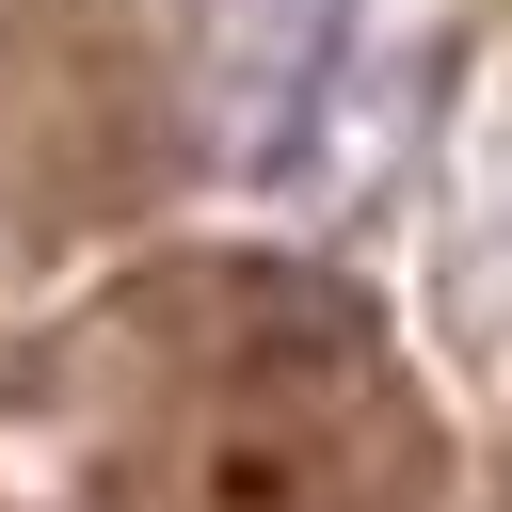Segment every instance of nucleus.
<instances>
[]
</instances>
